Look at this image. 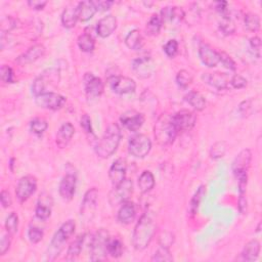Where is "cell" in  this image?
I'll use <instances>...</instances> for the list:
<instances>
[{
	"label": "cell",
	"mask_w": 262,
	"mask_h": 262,
	"mask_svg": "<svg viewBox=\"0 0 262 262\" xmlns=\"http://www.w3.org/2000/svg\"><path fill=\"white\" fill-rule=\"evenodd\" d=\"M61 24L64 27L71 29L76 26L77 20H79L78 15V7L77 6H68L64 9V12L61 14Z\"/></svg>",
	"instance_id": "cell-29"
},
{
	"label": "cell",
	"mask_w": 262,
	"mask_h": 262,
	"mask_svg": "<svg viewBox=\"0 0 262 262\" xmlns=\"http://www.w3.org/2000/svg\"><path fill=\"white\" fill-rule=\"evenodd\" d=\"M43 236H44L43 230L39 227L31 226L28 230V238L30 240V242L32 244L39 243L40 241L43 239Z\"/></svg>",
	"instance_id": "cell-45"
},
{
	"label": "cell",
	"mask_w": 262,
	"mask_h": 262,
	"mask_svg": "<svg viewBox=\"0 0 262 262\" xmlns=\"http://www.w3.org/2000/svg\"><path fill=\"white\" fill-rule=\"evenodd\" d=\"M66 101L67 100L65 97L54 91L44 92L35 98V102L38 107L51 111H58L61 109L66 104Z\"/></svg>",
	"instance_id": "cell-9"
},
{
	"label": "cell",
	"mask_w": 262,
	"mask_h": 262,
	"mask_svg": "<svg viewBox=\"0 0 262 262\" xmlns=\"http://www.w3.org/2000/svg\"><path fill=\"white\" fill-rule=\"evenodd\" d=\"M173 243H174V235L170 232L163 233L159 238V244L162 247L169 249Z\"/></svg>",
	"instance_id": "cell-52"
},
{
	"label": "cell",
	"mask_w": 262,
	"mask_h": 262,
	"mask_svg": "<svg viewBox=\"0 0 262 262\" xmlns=\"http://www.w3.org/2000/svg\"><path fill=\"white\" fill-rule=\"evenodd\" d=\"M152 150V141L144 134H135L130 138L128 142V151L135 158L142 159L148 156Z\"/></svg>",
	"instance_id": "cell-7"
},
{
	"label": "cell",
	"mask_w": 262,
	"mask_h": 262,
	"mask_svg": "<svg viewBox=\"0 0 262 262\" xmlns=\"http://www.w3.org/2000/svg\"><path fill=\"white\" fill-rule=\"evenodd\" d=\"M246 85H247V80L242 75L236 74L229 80V86H232L233 88L236 89H242L246 87Z\"/></svg>",
	"instance_id": "cell-51"
},
{
	"label": "cell",
	"mask_w": 262,
	"mask_h": 262,
	"mask_svg": "<svg viewBox=\"0 0 262 262\" xmlns=\"http://www.w3.org/2000/svg\"><path fill=\"white\" fill-rule=\"evenodd\" d=\"M251 161H252V153H251V151L249 149L241 151L237 155L232 166L233 172L235 173V175L242 171L248 172V169L250 168L251 165Z\"/></svg>",
	"instance_id": "cell-24"
},
{
	"label": "cell",
	"mask_w": 262,
	"mask_h": 262,
	"mask_svg": "<svg viewBox=\"0 0 262 262\" xmlns=\"http://www.w3.org/2000/svg\"><path fill=\"white\" fill-rule=\"evenodd\" d=\"M226 149H227L226 142L223 141H220L215 142L211 146V149H210V152H209V154H210V157L212 159L217 160V159L222 158V157L225 155Z\"/></svg>",
	"instance_id": "cell-41"
},
{
	"label": "cell",
	"mask_w": 262,
	"mask_h": 262,
	"mask_svg": "<svg viewBox=\"0 0 262 262\" xmlns=\"http://www.w3.org/2000/svg\"><path fill=\"white\" fill-rule=\"evenodd\" d=\"M117 28V19L112 15L103 17L97 25V33L101 38H107L114 33Z\"/></svg>",
	"instance_id": "cell-23"
},
{
	"label": "cell",
	"mask_w": 262,
	"mask_h": 262,
	"mask_svg": "<svg viewBox=\"0 0 262 262\" xmlns=\"http://www.w3.org/2000/svg\"><path fill=\"white\" fill-rule=\"evenodd\" d=\"M163 22L159 15H153L151 19L149 20L148 24H146V34L150 36H156L160 33L161 28H162Z\"/></svg>",
	"instance_id": "cell-35"
},
{
	"label": "cell",
	"mask_w": 262,
	"mask_h": 262,
	"mask_svg": "<svg viewBox=\"0 0 262 262\" xmlns=\"http://www.w3.org/2000/svg\"><path fill=\"white\" fill-rule=\"evenodd\" d=\"M198 54L203 64L209 68H214L220 62L218 51L214 50L208 44H202L199 47Z\"/></svg>",
	"instance_id": "cell-22"
},
{
	"label": "cell",
	"mask_w": 262,
	"mask_h": 262,
	"mask_svg": "<svg viewBox=\"0 0 262 262\" xmlns=\"http://www.w3.org/2000/svg\"><path fill=\"white\" fill-rule=\"evenodd\" d=\"M18 228H19V216H18V214L16 212L9 213V215L6 217V220H5L6 233L14 236L18 232Z\"/></svg>",
	"instance_id": "cell-42"
},
{
	"label": "cell",
	"mask_w": 262,
	"mask_h": 262,
	"mask_svg": "<svg viewBox=\"0 0 262 262\" xmlns=\"http://www.w3.org/2000/svg\"><path fill=\"white\" fill-rule=\"evenodd\" d=\"M247 197L246 195H243V196H239V211L242 213V214H245L246 211H247Z\"/></svg>",
	"instance_id": "cell-60"
},
{
	"label": "cell",
	"mask_w": 262,
	"mask_h": 262,
	"mask_svg": "<svg viewBox=\"0 0 262 262\" xmlns=\"http://www.w3.org/2000/svg\"><path fill=\"white\" fill-rule=\"evenodd\" d=\"M120 122L123 126L128 129L129 131L135 132L141 128L144 123V116L143 114L136 112L134 110L126 111L123 113L120 117Z\"/></svg>",
	"instance_id": "cell-16"
},
{
	"label": "cell",
	"mask_w": 262,
	"mask_h": 262,
	"mask_svg": "<svg viewBox=\"0 0 262 262\" xmlns=\"http://www.w3.org/2000/svg\"><path fill=\"white\" fill-rule=\"evenodd\" d=\"M125 44L132 50H140L143 46V37L140 30H132L125 38Z\"/></svg>",
	"instance_id": "cell-30"
},
{
	"label": "cell",
	"mask_w": 262,
	"mask_h": 262,
	"mask_svg": "<svg viewBox=\"0 0 262 262\" xmlns=\"http://www.w3.org/2000/svg\"><path fill=\"white\" fill-rule=\"evenodd\" d=\"M110 238L109 232L104 228H101L93 236L90 244V260L102 261L107 259V245Z\"/></svg>",
	"instance_id": "cell-5"
},
{
	"label": "cell",
	"mask_w": 262,
	"mask_h": 262,
	"mask_svg": "<svg viewBox=\"0 0 262 262\" xmlns=\"http://www.w3.org/2000/svg\"><path fill=\"white\" fill-rule=\"evenodd\" d=\"M172 122L176 130L180 131H188L191 130L197 122V116L194 112L182 110L171 115Z\"/></svg>",
	"instance_id": "cell-13"
},
{
	"label": "cell",
	"mask_w": 262,
	"mask_h": 262,
	"mask_svg": "<svg viewBox=\"0 0 262 262\" xmlns=\"http://www.w3.org/2000/svg\"><path fill=\"white\" fill-rule=\"evenodd\" d=\"M253 101L252 100H248L244 101L243 102L240 103L239 106V113L242 115L243 117L249 116V115L252 114L253 112Z\"/></svg>",
	"instance_id": "cell-50"
},
{
	"label": "cell",
	"mask_w": 262,
	"mask_h": 262,
	"mask_svg": "<svg viewBox=\"0 0 262 262\" xmlns=\"http://www.w3.org/2000/svg\"><path fill=\"white\" fill-rule=\"evenodd\" d=\"M77 43L79 48L84 52H91L96 48V41H94V38L88 33L80 35L78 37Z\"/></svg>",
	"instance_id": "cell-36"
},
{
	"label": "cell",
	"mask_w": 262,
	"mask_h": 262,
	"mask_svg": "<svg viewBox=\"0 0 262 262\" xmlns=\"http://www.w3.org/2000/svg\"><path fill=\"white\" fill-rule=\"evenodd\" d=\"M135 215H136L135 205L132 202L127 201L123 203L121 208L119 209L117 219L122 224H129L134 220Z\"/></svg>",
	"instance_id": "cell-26"
},
{
	"label": "cell",
	"mask_w": 262,
	"mask_h": 262,
	"mask_svg": "<svg viewBox=\"0 0 262 262\" xmlns=\"http://www.w3.org/2000/svg\"><path fill=\"white\" fill-rule=\"evenodd\" d=\"M30 128L35 134L41 135V134H43L46 131V129L48 128V124H47L46 120H44L42 118H35L31 121Z\"/></svg>",
	"instance_id": "cell-43"
},
{
	"label": "cell",
	"mask_w": 262,
	"mask_h": 262,
	"mask_svg": "<svg viewBox=\"0 0 262 262\" xmlns=\"http://www.w3.org/2000/svg\"><path fill=\"white\" fill-rule=\"evenodd\" d=\"M218 54H219L220 62H222V64L223 65V67H225L226 69H228L230 71H235L237 69L236 62L227 54H225V52H223V51L218 52Z\"/></svg>",
	"instance_id": "cell-48"
},
{
	"label": "cell",
	"mask_w": 262,
	"mask_h": 262,
	"mask_svg": "<svg viewBox=\"0 0 262 262\" xmlns=\"http://www.w3.org/2000/svg\"><path fill=\"white\" fill-rule=\"evenodd\" d=\"M163 49L167 57L173 59L178 52V42L175 39H171L164 45Z\"/></svg>",
	"instance_id": "cell-47"
},
{
	"label": "cell",
	"mask_w": 262,
	"mask_h": 262,
	"mask_svg": "<svg viewBox=\"0 0 262 262\" xmlns=\"http://www.w3.org/2000/svg\"><path fill=\"white\" fill-rule=\"evenodd\" d=\"M99 192L96 187L90 188L89 191L84 195L83 201L80 208V216L86 222H91V220L94 217L96 209L98 205Z\"/></svg>",
	"instance_id": "cell-10"
},
{
	"label": "cell",
	"mask_w": 262,
	"mask_h": 262,
	"mask_svg": "<svg viewBox=\"0 0 262 262\" xmlns=\"http://www.w3.org/2000/svg\"><path fill=\"white\" fill-rule=\"evenodd\" d=\"M206 194V186L205 185H200L193 196L192 200L190 202V208H188V211L192 216H195L198 213L199 207H200L201 202L203 201V198L205 197Z\"/></svg>",
	"instance_id": "cell-34"
},
{
	"label": "cell",
	"mask_w": 262,
	"mask_h": 262,
	"mask_svg": "<svg viewBox=\"0 0 262 262\" xmlns=\"http://www.w3.org/2000/svg\"><path fill=\"white\" fill-rule=\"evenodd\" d=\"M184 101L196 111H203L206 108V100L200 92L190 91L184 97Z\"/></svg>",
	"instance_id": "cell-31"
},
{
	"label": "cell",
	"mask_w": 262,
	"mask_h": 262,
	"mask_svg": "<svg viewBox=\"0 0 262 262\" xmlns=\"http://www.w3.org/2000/svg\"><path fill=\"white\" fill-rule=\"evenodd\" d=\"M76 224L74 220H68L64 222L57 230V233L52 237L46 251V259L49 261L55 260L65 248V244L69 239L74 235Z\"/></svg>",
	"instance_id": "cell-3"
},
{
	"label": "cell",
	"mask_w": 262,
	"mask_h": 262,
	"mask_svg": "<svg viewBox=\"0 0 262 262\" xmlns=\"http://www.w3.org/2000/svg\"><path fill=\"white\" fill-rule=\"evenodd\" d=\"M111 89L117 94L132 93L136 89V83L133 79L125 76H113L109 79Z\"/></svg>",
	"instance_id": "cell-15"
},
{
	"label": "cell",
	"mask_w": 262,
	"mask_h": 262,
	"mask_svg": "<svg viewBox=\"0 0 262 262\" xmlns=\"http://www.w3.org/2000/svg\"><path fill=\"white\" fill-rule=\"evenodd\" d=\"M75 133V128L73 124L70 122H66L60 127L58 133L56 142L60 149H64L71 141L73 135Z\"/></svg>",
	"instance_id": "cell-25"
},
{
	"label": "cell",
	"mask_w": 262,
	"mask_h": 262,
	"mask_svg": "<svg viewBox=\"0 0 262 262\" xmlns=\"http://www.w3.org/2000/svg\"><path fill=\"white\" fill-rule=\"evenodd\" d=\"M245 27L247 30L251 31V32H257L260 29V18L257 14L249 13L245 16L244 19Z\"/></svg>",
	"instance_id": "cell-38"
},
{
	"label": "cell",
	"mask_w": 262,
	"mask_h": 262,
	"mask_svg": "<svg viewBox=\"0 0 262 262\" xmlns=\"http://www.w3.org/2000/svg\"><path fill=\"white\" fill-rule=\"evenodd\" d=\"M0 201H1V205L3 208H8L12 206L13 203L12 196H10L7 191H2L1 194H0Z\"/></svg>",
	"instance_id": "cell-57"
},
{
	"label": "cell",
	"mask_w": 262,
	"mask_h": 262,
	"mask_svg": "<svg viewBox=\"0 0 262 262\" xmlns=\"http://www.w3.org/2000/svg\"><path fill=\"white\" fill-rule=\"evenodd\" d=\"M83 81H84V89L88 99H98L101 96L104 90V85L101 78L97 77L92 73H86Z\"/></svg>",
	"instance_id": "cell-14"
},
{
	"label": "cell",
	"mask_w": 262,
	"mask_h": 262,
	"mask_svg": "<svg viewBox=\"0 0 262 262\" xmlns=\"http://www.w3.org/2000/svg\"><path fill=\"white\" fill-rule=\"evenodd\" d=\"M133 193V183L130 180H125L118 185H115L109 195V201L112 206L122 205L127 202Z\"/></svg>",
	"instance_id": "cell-8"
},
{
	"label": "cell",
	"mask_w": 262,
	"mask_h": 262,
	"mask_svg": "<svg viewBox=\"0 0 262 262\" xmlns=\"http://www.w3.org/2000/svg\"><path fill=\"white\" fill-rule=\"evenodd\" d=\"M98 10H108L114 4L113 1H96Z\"/></svg>",
	"instance_id": "cell-61"
},
{
	"label": "cell",
	"mask_w": 262,
	"mask_h": 262,
	"mask_svg": "<svg viewBox=\"0 0 262 262\" xmlns=\"http://www.w3.org/2000/svg\"><path fill=\"white\" fill-rule=\"evenodd\" d=\"M18 20L12 17H6L1 20V24H0V27H1V34L5 35L6 33L10 32V31L17 28Z\"/></svg>",
	"instance_id": "cell-46"
},
{
	"label": "cell",
	"mask_w": 262,
	"mask_h": 262,
	"mask_svg": "<svg viewBox=\"0 0 262 262\" xmlns=\"http://www.w3.org/2000/svg\"><path fill=\"white\" fill-rule=\"evenodd\" d=\"M0 75H1V80L4 82V83H14L15 82V77H14V71L13 69L6 66V65H3L1 67V70H0Z\"/></svg>",
	"instance_id": "cell-49"
},
{
	"label": "cell",
	"mask_w": 262,
	"mask_h": 262,
	"mask_svg": "<svg viewBox=\"0 0 262 262\" xmlns=\"http://www.w3.org/2000/svg\"><path fill=\"white\" fill-rule=\"evenodd\" d=\"M154 134L157 142L160 145H169L174 141L178 131L172 122L171 115H161L154 126Z\"/></svg>",
	"instance_id": "cell-4"
},
{
	"label": "cell",
	"mask_w": 262,
	"mask_h": 262,
	"mask_svg": "<svg viewBox=\"0 0 262 262\" xmlns=\"http://www.w3.org/2000/svg\"><path fill=\"white\" fill-rule=\"evenodd\" d=\"M85 235H80L78 236L73 242L70 244L69 248H68V252H67V259L68 260H72L75 259L76 257H78L82 251V247H83V243H84L85 241Z\"/></svg>",
	"instance_id": "cell-33"
},
{
	"label": "cell",
	"mask_w": 262,
	"mask_h": 262,
	"mask_svg": "<svg viewBox=\"0 0 262 262\" xmlns=\"http://www.w3.org/2000/svg\"><path fill=\"white\" fill-rule=\"evenodd\" d=\"M215 8L218 13L222 14L223 17L227 16L229 14L227 8V2L226 1H219L215 3Z\"/></svg>",
	"instance_id": "cell-59"
},
{
	"label": "cell",
	"mask_w": 262,
	"mask_h": 262,
	"mask_svg": "<svg viewBox=\"0 0 262 262\" xmlns=\"http://www.w3.org/2000/svg\"><path fill=\"white\" fill-rule=\"evenodd\" d=\"M77 7L79 20H81V22H87L98 12L96 1H81L77 4Z\"/></svg>",
	"instance_id": "cell-28"
},
{
	"label": "cell",
	"mask_w": 262,
	"mask_h": 262,
	"mask_svg": "<svg viewBox=\"0 0 262 262\" xmlns=\"http://www.w3.org/2000/svg\"><path fill=\"white\" fill-rule=\"evenodd\" d=\"M60 80V72L57 69H48L44 71L42 74H40L33 82L32 88H31V91H32V94L36 98L40 94H42L46 91V88L48 85L55 83V84H58Z\"/></svg>",
	"instance_id": "cell-6"
},
{
	"label": "cell",
	"mask_w": 262,
	"mask_h": 262,
	"mask_svg": "<svg viewBox=\"0 0 262 262\" xmlns=\"http://www.w3.org/2000/svg\"><path fill=\"white\" fill-rule=\"evenodd\" d=\"M155 186V177L154 174L149 171L145 170L143 171L140 178H139V188L141 193H149L152 191Z\"/></svg>",
	"instance_id": "cell-32"
},
{
	"label": "cell",
	"mask_w": 262,
	"mask_h": 262,
	"mask_svg": "<svg viewBox=\"0 0 262 262\" xmlns=\"http://www.w3.org/2000/svg\"><path fill=\"white\" fill-rule=\"evenodd\" d=\"M202 79L207 84L218 90H224L229 87L230 78H228V76L225 75L224 73H204L202 75Z\"/></svg>",
	"instance_id": "cell-18"
},
{
	"label": "cell",
	"mask_w": 262,
	"mask_h": 262,
	"mask_svg": "<svg viewBox=\"0 0 262 262\" xmlns=\"http://www.w3.org/2000/svg\"><path fill=\"white\" fill-rule=\"evenodd\" d=\"M249 44H250L251 50H252V52H253V55L256 56L259 59L260 58V49H261V40H260V38L257 37V36L252 37L249 41Z\"/></svg>",
	"instance_id": "cell-53"
},
{
	"label": "cell",
	"mask_w": 262,
	"mask_h": 262,
	"mask_svg": "<svg viewBox=\"0 0 262 262\" xmlns=\"http://www.w3.org/2000/svg\"><path fill=\"white\" fill-rule=\"evenodd\" d=\"M80 125L87 134H92L93 135V129L91 125V119L87 114H84L80 119Z\"/></svg>",
	"instance_id": "cell-55"
},
{
	"label": "cell",
	"mask_w": 262,
	"mask_h": 262,
	"mask_svg": "<svg viewBox=\"0 0 262 262\" xmlns=\"http://www.w3.org/2000/svg\"><path fill=\"white\" fill-rule=\"evenodd\" d=\"M193 76L190 72L186 70H181L176 75V83L181 89H186L192 84Z\"/></svg>",
	"instance_id": "cell-40"
},
{
	"label": "cell",
	"mask_w": 262,
	"mask_h": 262,
	"mask_svg": "<svg viewBox=\"0 0 262 262\" xmlns=\"http://www.w3.org/2000/svg\"><path fill=\"white\" fill-rule=\"evenodd\" d=\"M131 69L140 79H148L154 74L156 67L152 58L142 57L132 60Z\"/></svg>",
	"instance_id": "cell-12"
},
{
	"label": "cell",
	"mask_w": 262,
	"mask_h": 262,
	"mask_svg": "<svg viewBox=\"0 0 262 262\" xmlns=\"http://www.w3.org/2000/svg\"><path fill=\"white\" fill-rule=\"evenodd\" d=\"M54 206L52 197L47 193H42L39 196L36 206V216L40 220H47L51 215V209Z\"/></svg>",
	"instance_id": "cell-19"
},
{
	"label": "cell",
	"mask_w": 262,
	"mask_h": 262,
	"mask_svg": "<svg viewBox=\"0 0 262 262\" xmlns=\"http://www.w3.org/2000/svg\"><path fill=\"white\" fill-rule=\"evenodd\" d=\"M122 138L119 125L112 123L104 131L101 139L98 141L96 148L97 155L101 159H107L117 151Z\"/></svg>",
	"instance_id": "cell-2"
},
{
	"label": "cell",
	"mask_w": 262,
	"mask_h": 262,
	"mask_svg": "<svg viewBox=\"0 0 262 262\" xmlns=\"http://www.w3.org/2000/svg\"><path fill=\"white\" fill-rule=\"evenodd\" d=\"M12 235L8 233L3 235L1 238V242H0V255H4L7 251L9 250L10 243H12Z\"/></svg>",
	"instance_id": "cell-54"
},
{
	"label": "cell",
	"mask_w": 262,
	"mask_h": 262,
	"mask_svg": "<svg viewBox=\"0 0 262 262\" xmlns=\"http://www.w3.org/2000/svg\"><path fill=\"white\" fill-rule=\"evenodd\" d=\"M156 228L157 225L153 213L151 211L144 212L133 230L132 245L134 249L142 251L148 248L156 234Z\"/></svg>",
	"instance_id": "cell-1"
},
{
	"label": "cell",
	"mask_w": 262,
	"mask_h": 262,
	"mask_svg": "<svg viewBox=\"0 0 262 262\" xmlns=\"http://www.w3.org/2000/svg\"><path fill=\"white\" fill-rule=\"evenodd\" d=\"M77 184V177L74 173H67L60 183V195L62 200L71 201L75 195Z\"/></svg>",
	"instance_id": "cell-17"
},
{
	"label": "cell",
	"mask_w": 262,
	"mask_h": 262,
	"mask_svg": "<svg viewBox=\"0 0 262 262\" xmlns=\"http://www.w3.org/2000/svg\"><path fill=\"white\" fill-rule=\"evenodd\" d=\"M107 252L108 255L114 257V258H119L123 254V244L119 239H112L110 238L108 245H107Z\"/></svg>",
	"instance_id": "cell-37"
},
{
	"label": "cell",
	"mask_w": 262,
	"mask_h": 262,
	"mask_svg": "<svg viewBox=\"0 0 262 262\" xmlns=\"http://www.w3.org/2000/svg\"><path fill=\"white\" fill-rule=\"evenodd\" d=\"M152 261H173V257L170 254V251L168 248H165L160 246V248L154 253Z\"/></svg>",
	"instance_id": "cell-44"
},
{
	"label": "cell",
	"mask_w": 262,
	"mask_h": 262,
	"mask_svg": "<svg viewBox=\"0 0 262 262\" xmlns=\"http://www.w3.org/2000/svg\"><path fill=\"white\" fill-rule=\"evenodd\" d=\"M126 171H127V164L124 159H118L112 164L109 170V177L114 186L118 185L123 181L126 180V178H125V176H126Z\"/></svg>",
	"instance_id": "cell-20"
},
{
	"label": "cell",
	"mask_w": 262,
	"mask_h": 262,
	"mask_svg": "<svg viewBox=\"0 0 262 262\" xmlns=\"http://www.w3.org/2000/svg\"><path fill=\"white\" fill-rule=\"evenodd\" d=\"M37 190V181L32 175L23 176L19 181L16 188V196L20 203L26 202Z\"/></svg>",
	"instance_id": "cell-11"
},
{
	"label": "cell",
	"mask_w": 262,
	"mask_h": 262,
	"mask_svg": "<svg viewBox=\"0 0 262 262\" xmlns=\"http://www.w3.org/2000/svg\"><path fill=\"white\" fill-rule=\"evenodd\" d=\"M46 4L47 1L45 0H30L28 1V5L35 10H42Z\"/></svg>",
	"instance_id": "cell-58"
},
{
	"label": "cell",
	"mask_w": 262,
	"mask_h": 262,
	"mask_svg": "<svg viewBox=\"0 0 262 262\" xmlns=\"http://www.w3.org/2000/svg\"><path fill=\"white\" fill-rule=\"evenodd\" d=\"M260 253V243L257 240H252L250 241L249 243H247L241 253V257L239 259L243 261H255Z\"/></svg>",
	"instance_id": "cell-27"
},
{
	"label": "cell",
	"mask_w": 262,
	"mask_h": 262,
	"mask_svg": "<svg viewBox=\"0 0 262 262\" xmlns=\"http://www.w3.org/2000/svg\"><path fill=\"white\" fill-rule=\"evenodd\" d=\"M45 47L42 44H35L31 46L23 55H20L16 61L20 65H28L38 60L45 55Z\"/></svg>",
	"instance_id": "cell-21"
},
{
	"label": "cell",
	"mask_w": 262,
	"mask_h": 262,
	"mask_svg": "<svg viewBox=\"0 0 262 262\" xmlns=\"http://www.w3.org/2000/svg\"><path fill=\"white\" fill-rule=\"evenodd\" d=\"M162 22H172L173 19V6H166L163 7L161 10L160 16Z\"/></svg>",
	"instance_id": "cell-56"
},
{
	"label": "cell",
	"mask_w": 262,
	"mask_h": 262,
	"mask_svg": "<svg viewBox=\"0 0 262 262\" xmlns=\"http://www.w3.org/2000/svg\"><path fill=\"white\" fill-rule=\"evenodd\" d=\"M219 29L223 33V35H225V36L232 35L235 33L236 25H235V22L233 20V19L230 18L229 14L225 17H222V22H220V24H219Z\"/></svg>",
	"instance_id": "cell-39"
}]
</instances>
